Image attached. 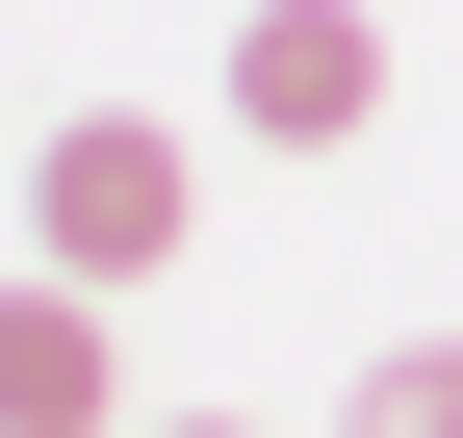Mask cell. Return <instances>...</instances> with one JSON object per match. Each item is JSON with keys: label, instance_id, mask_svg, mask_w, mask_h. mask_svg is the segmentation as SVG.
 <instances>
[{"label": "cell", "instance_id": "cell-1", "mask_svg": "<svg viewBox=\"0 0 463 438\" xmlns=\"http://www.w3.org/2000/svg\"><path fill=\"white\" fill-rule=\"evenodd\" d=\"M26 258L52 284H155V258H181V129H155V103H78V129L26 155Z\"/></svg>", "mask_w": 463, "mask_h": 438}, {"label": "cell", "instance_id": "cell-2", "mask_svg": "<svg viewBox=\"0 0 463 438\" xmlns=\"http://www.w3.org/2000/svg\"><path fill=\"white\" fill-rule=\"evenodd\" d=\"M232 129L258 155H361L386 129V26L361 0H258V26H232Z\"/></svg>", "mask_w": 463, "mask_h": 438}, {"label": "cell", "instance_id": "cell-3", "mask_svg": "<svg viewBox=\"0 0 463 438\" xmlns=\"http://www.w3.org/2000/svg\"><path fill=\"white\" fill-rule=\"evenodd\" d=\"M129 361H103V284H0V438H103Z\"/></svg>", "mask_w": 463, "mask_h": 438}, {"label": "cell", "instance_id": "cell-4", "mask_svg": "<svg viewBox=\"0 0 463 438\" xmlns=\"http://www.w3.org/2000/svg\"><path fill=\"white\" fill-rule=\"evenodd\" d=\"M335 438H463V336H386V361H361V413H335Z\"/></svg>", "mask_w": 463, "mask_h": 438}, {"label": "cell", "instance_id": "cell-5", "mask_svg": "<svg viewBox=\"0 0 463 438\" xmlns=\"http://www.w3.org/2000/svg\"><path fill=\"white\" fill-rule=\"evenodd\" d=\"M181 438H232V413H181Z\"/></svg>", "mask_w": 463, "mask_h": 438}]
</instances>
